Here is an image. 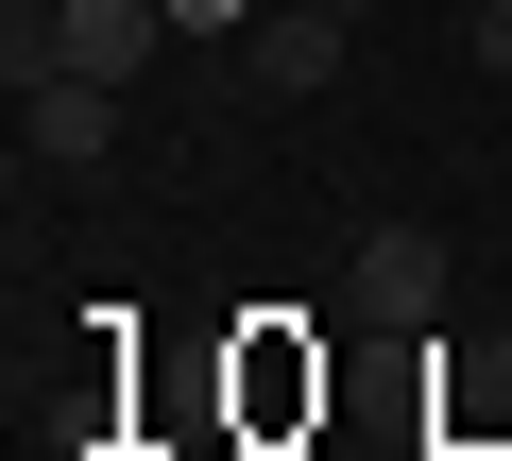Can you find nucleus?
<instances>
[{"instance_id": "nucleus-1", "label": "nucleus", "mask_w": 512, "mask_h": 461, "mask_svg": "<svg viewBox=\"0 0 512 461\" xmlns=\"http://www.w3.org/2000/svg\"><path fill=\"white\" fill-rule=\"evenodd\" d=\"M342 308H359V325H444V240H427V222H359Z\"/></svg>"}, {"instance_id": "nucleus-4", "label": "nucleus", "mask_w": 512, "mask_h": 461, "mask_svg": "<svg viewBox=\"0 0 512 461\" xmlns=\"http://www.w3.org/2000/svg\"><path fill=\"white\" fill-rule=\"evenodd\" d=\"M342 35H359V18H325V0H274V18H256V52H239V69L274 86V103H325V86H342Z\"/></svg>"}, {"instance_id": "nucleus-6", "label": "nucleus", "mask_w": 512, "mask_h": 461, "mask_svg": "<svg viewBox=\"0 0 512 461\" xmlns=\"http://www.w3.org/2000/svg\"><path fill=\"white\" fill-rule=\"evenodd\" d=\"M461 52H478V69H512V0H478V18H461Z\"/></svg>"}, {"instance_id": "nucleus-2", "label": "nucleus", "mask_w": 512, "mask_h": 461, "mask_svg": "<svg viewBox=\"0 0 512 461\" xmlns=\"http://www.w3.org/2000/svg\"><path fill=\"white\" fill-rule=\"evenodd\" d=\"M18 154H35V171H103V154H120V86H86V69H18Z\"/></svg>"}, {"instance_id": "nucleus-5", "label": "nucleus", "mask_w": 512, "mask_h": 461, "mask_svg": "<svg viewBox=\"0 0 512 461\" xmlns=\"http://www.w3.org/2000/svg\"><path fill=\"white\" fill-rule=\"evenodd\" d=\"M171 35H256V0H171Z\"/></svg>"}, {"instance_id": "nucleus-3", "label": "nucleus", "mask_w": 512, "mask_h": 461, "mask_svg": "<svg viewBox=\"0 0 512 461\" xmlns=\"http://www.w3.org/2000/svg\"><path fill=\"white\" fill-rule=\"evenodd\" d=\"M171 52V0H52V69H86V86H137Z\"/></svg>"}, {"instance_id": "nucleus-7", "label": "nucleus", "mask_w": 512, "mask_h": 461, "mask_svg": "<svg viewBox=\"0 0 512 461\" xmlns=\"http://www.w3.org/2000/svg\"><path fill=\"white\" fill-rule=\"evenodd\" d=\"M325 18H376V0H325Z\"/></svg>"}]
</instances>
